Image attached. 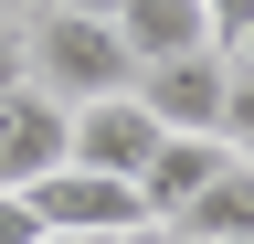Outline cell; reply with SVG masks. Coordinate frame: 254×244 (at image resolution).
<instances>
[{"label":"cell","instance_id":"17","mask_svg":"<svg viewBox=\"0 0 254 244\" xmlns=\"http://www.w3.org/2000/svg\"><path fill=\"white\" fill-rule=\"evenodd\" d=\"M0 11H21V0H0Z\"/></svg>","mask_w":254,"mask_h":244},{"label":"cell","instance_id":"10","mask_svg":"<svg viewBox=\"0 0 254 244\" xmlns=\"http://www.w3.org/2000/svg\"><path fill=\"white\" fill-rule=\"evenodd\" d=\"M32 85V53H21V21H0V106Z\"/></svg>","mask_w":254,"mask_h":244},{"label":"cell","instance_id":"3","mask_svg":"<svg viewBox=\"0 0 254 244\" xmlns=\"http://www.w3.org/2000/svg\"><path fill=\"white\" fill-rule=\"evenodd\" d=\"M222 85H233V64L212 43V53H180V64H138V106L170 138H222Z\"/></svg>","mask_w":254,"mask_h":244},{"label":"cell","instance_id":"11","mask_svg":"<svg viewBox=\"0 0 254 244\" xmlns=\"http://www.w3.org/2000/svg\"><path fill=\"white\" fill-rule=\"evenodd\" d=\"M0 244H43V223H32V202H21V191H0Z\"/></svg>","mask_w":254,"mask_h":244},{"label":"cell","instance_id":"19","mask_svg":"<svg viewBox=\"0 0 254 244\" xmlns=\"http://www.w3.org/2000/svg\"><path fill=\"white\" fill-rule=\"evenodd\" d=\"M0 21H11V11H0Z\"/></svg>","mask_w":254,"mask_h":244},{"label":"cell","instance_id":"15","mask_svg":"<svg viewBox=\"0 0 254 244\" xmlns=\"http://www.w3.org/2000/svg\"><path fill=\"white\" fill-rule=\"evenodd\" d=\"M43 244H106V234H43Z\"/></svg>","mask_w":254,"mask_h":244},{"label":"cell","instance_id":"16","mask_svg":"<svg viewBox=\"0 0 254 244\" xmlns=\"http://www.w3.org/2000/svg\"><path fill=\"white\" fill-rule=\"evenodd\" d=\"M127 244H180V234H159V223H148V234H127Z\"/></svg>","mask_w":254,"mask_h":244},{"label":"cell","instance_id":"18","mask_svg":"<svg viewBox=\"0 0 254 244\" xmlns=\"http://www.w3.org/2000/svg\"><path fill=\"white\" fill-rule=\"evenodd\" d=\"M244 170H254V149H244Z\"/></svg>","mask_w":254,"mask_h":244},{"label":"cell","instance_id":"7","mask_svg":"<svg viewBox=\"0 0 254 244\" xmlns=\"http://www.w3.org/2000/svg\"><path fill=\"white\" fill-rule=\"evenodd\" d=\"M117 32L138 64H180V53H212V11L201 0H117Z\"/></svg>","mask_w":254,"mask_h":244},{"label":"cell","instance_id":"6","mask_svg":"<svg viewBox=\"0 0 254 244\" xmlns=\"http://www.w3.org/2000/svg\"><path fill=\"white\" fill-rule=\"evenodd\" d=\"M222 170H233V138H170V149L148 160V180H138V191H148V223H180Z\"/></svg>","mask_w":254,"mask_h":244},{"label":"cell","instance_id":"14","mask_svg":"<svg viewBox=\"0 0 254 244\" xmlns=\"http://www.w3.org/2000/svg\"><path fill=\"white\" fill-rule=\"evenodd\" d=\"M43 11H95V21H117V0H43Z\"/></svg>","mask_w":254,"mask_h":244},{"label":"cell","instance_id":"13","mask_svg":"<svg viewBox=\"0 0 254 244\" xmlns=\"http://www.w3.org/2000/svg\"><path fill=\"white\" fill-rule=\"evenodd\" d=\"M222 64H244V75H254V21H244L233 43H222Z\"/></svg>","mask_w":254,"mask_h":244},{"label":"cell","instance_id":"4","mask_svg":"<svg viewBox=\"0 0 254 244\" xmlns=\"http://www.w3.org/2000/svg\"><path fill=\"white\" fill-rule=\"evenodd\" d=\"M170 149V128L138 106V96H106V106H74V170H106V180H148V160Z\"/></svg>","mask_w":254,"mask_h":244},{"label":"cell","instance_id":"8","mask_svg":"<svg viewBox=\"0 0 254 244\" xmlns=\"http://www.w3.org/2000/svg\"><path fill=\"white\" fill-rule=\"evenodd\" d=\"M159 234H180V244H254V170H244V149H233V170H222L180 223H159Z\"/></svg>","mask_w":254,"mask_h":244},{"label":"cell","instance_id":"12","mask_svg":"<svg viewBox=\"0 0 254 244\" xmlns=\"http://www.w3.org/2000/svg\"><path fill=\"white\" fill-rule=\"evenodd\" d=\"M201 11H212V43H233L244 21H254V0H201Z\"/></svg>","mask_w":254,"mask_h":244},{"label":"cell","instance_id":"9","mask_svg":"<svg viewBox=\"0 0 254 244\" xmlns=\"http://www.w3.org/2000/svg\"><path fill=\"white\" fill-rule=\"evenodd\" d=\"M222 138L254 149V75H244V64H233V85H222Z\"/></svg>","mask_w":254,"mask_h":244},{"label":"cell","instance_id":"5","mask_svg":"<svg viewBox=\"0 0 254 244\" xmlns=\"http://www.w3.org/2000/svg\"><path fill=\"white\" fill-rule=\"evenodd\" d=\"M74 160V106H53L43 85H21L11 106H0V191H32L43 170Z\"/></svg>","mask_w":254,"mask_h":244},{"label":"cell","instance_id":"1","mask_svg":"<svg viewBox=\"0 0 254 244\" xmlns=\"http://www.w3.org/2000/svg\"><path fill=\"white\" fill-rule=\"evenodd\" d=\"M21 53H32V85H43L53 106L138 96V53H127V32L95 21V11H32L21 21Z\"/></svg>","mask_w":254,"mask_h":244},{"label":"cell","instance_id":"2","mask_svg":"<svg viewBox=\"0 0 254 244\" xmlns=\"http://www.w3.org/2000/svg\"><path fill=\"white\" fill-rule=\"evenodd\" d=\"M21 202H32V223H43V234H106V244L148 234V191H138V180L74 170V160H64V170H43V180H32Z\"/></svg>","mask_w":254,"mask_h":244}]
</instances>
